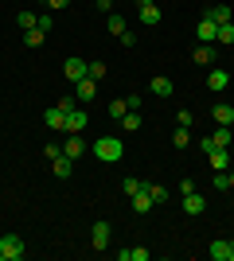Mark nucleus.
<instances>
[{"instance_id":"nucleus-15","label":"nucleus","mask_w":234,"mask_h":261,"mask_svg":"<svg viewBox=\"0 0 234 261\" xmlns=\"http://www.w3.org/2000/svg\"><path fill=\"white\" fill-rule=\"evenodd\" d=\"M152 207H156V203H152V195H148V187H141V191L133 195V211H137V215H148Z\"/></svg>"},{"instance_id":"nucleus-11","label":"nucleus","mask_w":234,"mask_h":261,"mask_svg":"<svg viewBox=\"0 0 234 261\" xmlns=\"http://www.w3.org/2000/svg\"><path fill=\"white\" fill-rule=\"evenodd\" d=\"M63 74H67L70 82H82V78H86V59H67V63H63Z\"/></svg>"},{"instance_id":"nucleus-40","label":"nucleus","mask_w":234,"mask_h":261,"mask_svg":"<svg viewBox=\"0 0 234 261\" xmlns=\"http://www.w3.org/2000/svg\"><path fill=\"white\" fill-rule=\"evenodd\" d=\"M230 191H234V172H230Z\"/></svg>"},{"instance_id":"nucleus-21","label":"nucleus","mask_w":234,"mask_h":261,"mask_svg":"<svg viewBox=\"0 0 234 261\" xmlns=\"http://www.w3.org/2000/svg\"><path fill=\"white\" fill-rule=\"evenodd\" d=\"M117 261H148L145 246H129V250H117Z\"/></svg>"},{"instance_id":"nucleus-6","label":"nucleus","mask_w":234,"mask_h":261,"mask_svg":"<svg viewBox=\"0 0 234 261\" xmlns=\"http://www.w3.org/2000/svg\"><path fill=\"white\" fill-rule=\"evenodd\" d=\"M211 257L215 261H234V242L230 238H215L211 242Z\"/></svg>"},{"instance_id":"nucleus-34","label":"nucleus","mask_w":234,"mask_h":261,"mask_svg":"<svg viewBox=\"0 0 234 261\" xmlns=\"http://www.w3.org/2000/svg\"><path fill=\"white\" fill-rule=\"evenodd\" d=\"M191 121H195L191 109H179V113H176V125H184V129H191Z\"/></svg>"},{"instance_id":"nucleus-9","label":"nucleus","mask_w":234,"mask_h":261,"mask_svg":"<svg viewBox=\"0 0 234 261\" xmlns=\"http://www.w3.org/2000/svg\"><path fill=\"white\" fill-rule=\"evenodd\" d=\"M63 156H70V160L86 156V141H82V133H70V137H67V144H63Z\"/></svg>"},{"instance_id":"nucleus-2","label":"nucleus","mask_w":234,"mask_h":261,"mask_svg":"<svg viewBox=\"0 0 234 261\" xmlns=\"http://www.w3.org/2000/svg\"><path fill=\"white\" fill-rule=\"evenodd\" d=\"M199 148L207 152V160H211V168H215V172H226V168H230V152H226V148H219V144H215L211 137H203V141H199Z\"/></svg>"},{"instance_id":"nucleus-41","label":"nucleus","mask_w":234,"mask_h":261,"mask_svg":"<svg viewBox=\"0 0 234 261\" xmlns=\"http://www.w3.org/2000/svg\"><path fill=\"white\" fill-rule=\"evenodd\" d=\"M39 4H47V0H39Z\"/></svg>"},{"instance_id":"nucleus-18","label":"nucleus","mask_w":234,"mask_h":261,"mask_svg":"<svg viewBox=\"0 0 234 261\" xmlns=\"http://www.w3.org/2000/svg\"><path fill=\"white\" fill-rule=\"evenodd\" d=\"M203 16H207V20H215V23H230V4H211Z\"/></svg>"},{"instance_id":"nucleus-35","label":"nucleus","mask_w":234,"mask_h":261,"mask_svg":"<svg viewBox=\"0 0 234 261\" xmlns=\"http://www.w3.org/2000/svg\"><path fill=\"white\" fill-rule=\"evenodd\" d=\"M74 106H78V98H74V94H67V98H59V109H63V113H70Z\"/></svg>"},{"instance_id":"nucleus-7","label":"nucleus","mask_w":234,"mask_h":261,"mask_svg":"<svg viewBox=\"0 0 234 261\" xmlns=\"http://www.w3.org/2000/svg\"><path fill=\"white\" fill-rule=\"evenodd\" d=\"M215 35H219V23L203 16V20L195 23V39H199V43H215Z\"/></svg>"},{"instance_id":"nucleus-23","label":"nucleus","mask_w":234,"mask_h":261,"mask_svg":"<svg viewBox=\"0 0 234 261\" xmlns=\"http://www.w3.org/2000/svg\"><path fill=\"white\" fill-rule=\"evenodd\" d=\"M117 125H121L125 133H137V129H141V109H129V113H125Z\"/></svg>"},{"instance_id":"nucleus-26","label":"nucleus","mask_w":234,"mask_h":261,"mask_svg":"<svg viewBox=\"0 0 234 261\" xmlns=\"http://www.w3.org/2000/svg\"><path fill=\"white\" fill-rule=\"evenodd\" d=\"M141 187H145V184H141L137 175H125V179H121V191H125V195H129V199H133L137 191H141Z\"/></svg>"},{"instance_id":"nucleus-16","label":"nucleus","mask_w":234,"mask_h":261,"mask_svg":"<svg viewBox=\"0 0 234 261\" xmlns=\"http://www.w3.org/2000/svg\"><path fill=\"white\" fill-rule=\"evenodd\" d=\"M211 121H215V125H234V106H226V101H223V106H215Z\"/></svg>"},{"instance_id":"nucleus-27","label":"nucleus","mask_w":234,"mask_h":261,"mask_svg":"<svg viewBox=\"0 0 234 261\" xmlns=\"http://www.w3.org/2000/svg\"><path fill=\"white\" fill-rule=\"evenodd\" d=\"M172 144H176L179 152H184V148H188V144H191V133H188V129H184V125H179V129H176V133H172Z\"/></svg>"},{"instance_id":"nucleus-39","label":"nucleus","mask_w":234,"mask_h":261,"mask_svg":"<svg viewBox=\"0 0 234 261\" xmlns=\"http://www.w3.org/2000/svg\"><path fill=\"white\" fill-rule=\"evenodd\" d=\"M94 4H98L101 12H113V0H94Z\"/></svg>"},{"instance_id":"nucleus-36","label":"nucleus","mask_w":234,"mask_h":261,"mask_svg":"<svg viewBox=\"0 0 234 261\" xmlns=\"http://www.w3.org/2000/svg\"><path fill=\"white\" fill-rule=\"evenodd\" d=\"M43 156H47V160H55V156H63V144H47V148H43Z\"/></svg>"},{"instance_id":"nucleus-22","label":"nucleus","mask_w":234,"mask_h":261,"mask_svg":"<svg viewBox=\"0 0 234 261\" xmlns=\"http://www.w3.org/2000/svg\"><path fill=\"white\" fill-rule=\"evenodd\" d=\"M211 141L219 144V148H230V141H234V133H230V125H215V133H211Z\"/></svg>"},{"instance_id":"nucleus-17","label":"nucleus","mask_w":234,"mask_h":261,"mask_svg":"<svg viewBox=\"0 0 234 261\" xmlns=\"http://www.w3.org/2000/svg\"><path fill=\"white\" fill-rule=\"evenodd\" d=\"M43 125H47V129H63V125H67V113H63L59 106H51L43 113Z\"/></svg>"},{"instance_id":"nucleus-29","label":"nucleus","mask_w":234,"mask_h":261,"mask_svg":"<svg viewBox=\"0 0 234 261\" xmlns=\"http://www.w3.org/2000/svg\"><path fill=\"white\" fill-rule=\"evenodd\" d=\"M110 32H113V35L129 32V23H125V16H117V12H110Z\"/></svg>"},{"instance_id":"nucleus-8","label":"nucleus","mask_w":234,"mask_h":261,"mask_svg":"<svg viewBox=\"0 0 234 261\" xmlns=\"http://www.w3.org/2000/svg\"><path fill=\"white\" fill-rule=\"evenodd\" d=\"M226 86H230V74H226L223 66H211V74H207V90H215V94H223Z\"/></svg>"},{"instance_id":"nucleus-19","label":"nucleus","mask_w":234,"mask_h":261,"mask_svg":"<svg viewBox=\"0 0 234 261\" xmlns=\"http://www.w3.org/2000/svg\"><path fill=\"white\" fill-rule=\"evenodd\" d=\"M191 63L211 66V63H215V51H211V43H199V47H195V51H191Z\"/></svg>"},{"instance_id":"nucleus-12","label":"nucleus","mask_w":234,"mask_h":261,"mask_svg":"<svg viewBox=\"0 0 234 261\" xmlns=\"http://www.w3.org/2000/svg\"><path fill=\"white\" fill-rule=\"evenodd\" d=\"M94 94H98V82H94V78H82V82H74V98L78 101H94Z\"/></svg>"},{"instance_id":"nucleus-20","label":"nucleus","mask_w":234,"mask_h":261,"mask_svg":"<svg viewBox=\"0 0 234 261\" xmlns=\"http://www.w3.org/2000/svg\"><path fill=\"white\" fill-rule=\"evenodd\" d=\"M148 94H156V98H168V94H172V78H152V82H148Z\"/></svg>"},{"instance_id":"nucleus-31","label":"nucleus","mask_w":234,"mask_h":261,"mask_svg":"<svg viewBox=\"0 0 234 261\" xmlns=\"http://www.w3.org/2000/svg\"><path fill=\"white\" fill-rule=\"evenodd\" d=\"M219 43H234V23H219V35H215Z\"/></svg>"},{"instance_id":"nucleus-4","label":"nucleus","mask_w":234,"mask_h":261,"mask_svg":"<svg viewBox=\"0 0 234 261\" xmlns=\"http://www.w3.org/2000/svg\"><path fill=\"white\" fill-rule=\"evenodd\" d=\"M110 242H113V226L101 218V222H94V230H90V246L94 250H110Z\"/></svg>"},{"instance_id":"nucleus-32","label":"nucleus","mask_w":234,"mask_h":261,"mask_svg":"<svg viewBox=\"0 0 234 261\" xmlns=\"http://www.w3.org/2000/svg\"><path fill=\"white\" fill-rule=\"evenodd\" d=\"M211 187H219V191H230V172H215Z\"/></svg>"},{"instance_id":"nucleus-3","label":"nucleus","mask_w":234,"mask_h":261,"mask_svg":"<svg viewBox=\"0 0 234 261\" xmlns=\"http://www.w3.org/2000/svg\"><path fill=\"white\" fill-rule=\"evenodd\" d=\"M0 261H23V238L20 234H4L0 238Z\"/></svg>"},{"instance_id":"nucleus-33","label":"nucleus","mask_w":234,"mask_h":261,"mask_svg":"<svg viewBox=\"0 0 234 261\" xmlns=\"http://www.w3.org/2000/svg\"><path fill=\"white\" fill-rule=\"evenodd\" d=\"M86 74L94 78V82H101V78H106V63H86Z\"/></svg>"},{"instance_id":"nucleus-30","label":"nucleus","mask_w":234,"mask_h":261,"mask_svg":"<svg viewBox=\"0 0 234 261\" xmlns=\"http://www.w3.org/2000/svg\"><path fill=\"white\" fill-rule=\"evenodd\" d=\"M43 35H47V32H39V28L23 32V47H39V43H43Z\"/></svg>"},{"instance_id":"nucleus-13","label":"nucleus","mask_w":234,"mask_h":261,"mask_svg":"<svg viewBox=\"0 0 234 261\" xmlns=\"http://www.w3.org/2000/svg\"><path fill=\"white\" fill-rule=\"evenodd\" d=\"M203 211H207V199L199 191H188L184 195V215H203Z\"/></svg>"},{"instance_id":"nucleus-38","label":"nucleus","mask_w":234,"mask_h":261,"mask_svg":"<svg viewBox=\"0 0 234 261\" xmlns=\"http://www.w3.org/2000/svg\"><path fill=\"white\" fill-rule=\"evenodd\" d=\"M67 4H70V0H47V8H51V12H63Z\"/></svg>"},{"instance_id":"nucleus-25","label":"nucleus","mask_w":234,"mask_h":261,"mask_svg":"<svg viewBox=\"0 0 234 261\" xmlns=\"http://www.w3.org/2000/svg\"><path fill=\"white\" fill-rule=\"evenodd\" d=\"M125 113H129V101H125V98H113V101H110V117H113V121H121Z\"/></svg>"},{"instance_id":"nucleus-24","label":"nucleus","mask_w":234,"mask_h":261,"mask_svg":"<svg viewBox=\"0 0 234 261\" xmlns=\"http://www.w3.org/2000/svg\"><path fill=\"white\" fill-rule=\"evenodd\" d=\"M16 23H20L23 32H32V28H39V16H35V12H28V8H23L20 16H16Z\"/></svg>"},{"instance_id":"nucleus-14","label":"nucleus","mask_w":234,"mask_h":261,"mask_svg":"<svg viewBox=\"0 0 234 261\" xmlns=\"http://www.w3.org/2000/svg\"><path fill=\"white\" fill-rule=\"evenodd\" d=\"M51 172H55V179H70L74 160H70V156H55V160H51Z\"/></svg>"},{"instance_id":"nucleus-28","label":"nucleus","mask_w":234,"mask_h":261,"mask_svg":"<svg viewBox=\"0 0 234 261\" xmlns=\"http://www.w3.org/2000/svg\"><path fill=\"white\" fill-rule=\"evenodd\" d=\"M148 187V195H152V203L160 207V203H168V187H160V184H145Z\"/></svg>"},{"instance_id":"nucleus-10","label":"nucleus","mask_w":234,"mask_h":261,"mask_svg":"<svg viewBox=\"0 0 234 261\" xmlns=\"http://www.w3.org/2000/svg\"><path fill=\"white\" fill-rule=\"evenodd\" d=\"M86 125H90V121H86V109H70V113H67V125H63V133H82V129H86Z\"/></svg>"},{"instance_id":"nucleus-1","label":"nucleus","mask_w":234,"mask_h":261,"mask_svg":"<svg viewBox=\"0 0 234 261\" xmlns=\"http://www.w3.org/2000/svg\"><path fill=\"white\" fill-rule=\"evenodd\" d=\"M90 152L98 156L101 164H117L125 156V144H121V137H98V141L90 144Z\"/></svg>"},{"instance_id":"nucleus-5","label":"nucleus","mask_w":234,"mask_h":261,"mask_svg":"<svg viewBox=\"0 0 234 261\" xmlns=\"http://www.w3.org/2000/svg\"><path fill=\"white\" fill-rule=\"evenodd\" d=\"M137 12H141V23H145V28H156V23L164 20V12H160V4H156V0H148V4H137Z\"/></svg>"},{"instance_id":"nucleus-37","label":"nucleus","mask_w":234,"mask_h":261,"mask_svg":"<svg viewBox=\"0 0 234 261\" xmlns=\"http://www.w3.org/2000/svg\"><path fill=\"white\" fill-rule=\"evenodd\" d=\"M117 39H121V47H133V43H137V35H133V32H121Z\"/></svg>"}]
</instances>
